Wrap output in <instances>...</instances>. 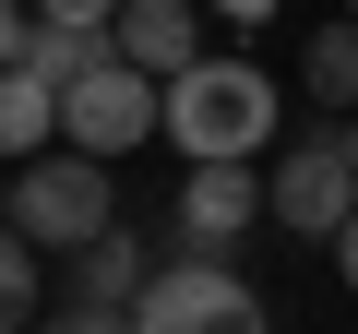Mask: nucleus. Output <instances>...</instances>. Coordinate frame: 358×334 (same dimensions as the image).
<instances>
[{
	"label": "nucleus",
	"mask_w": 358,
	"mask_h": 334,
	"mask_svg": "<svg viewBox=\"0 0 358 334\" xmlns=\"http://www.w3.org/2000/svg\"><path fill=\"white\" fill-rule=\"evenodd\" d=\"M155 131H167V84L131 72V60H108L96 84L60 96V143H72V155H131V143H155Z\"/></svg>",
	"instance_id": "39448f33"
},
{
	"label": "nucleus",
	"mask_w": 358,
	"mask_h": 334,
	"mask_svg": "<svg viewBox=\"0 0 358 334\" xmlns=\"http://www.w3.org/2000/svg\"><path fill=\"white\" fill-rule=\"evenodd\" d=\"M275 227L287 239H346L358 227V143L346 131H299L275 155Z\"/></svg>",
	"instance_id": "7ed1b4c3"
},
{
	"label": "nucleus",
	"mask_w": 358,
	"mask_h": 334,
	"mask_svg": "<svg viewBox=\"0 0 358 334\" xmlns=\"http://www.w3.org/2000/svg\"><path fill=\"white\" fill-rule=\"evenodd\" d=\"M263 131H275V84H263V60H203V72L167 84V143L192 155V167H251Z\"/></svg>",
	"instance_id": "f03ea898"
},
{
	"label": "nucleus",
	"mask_w": 358,
	"mask_h": 334,
	"mask_svg": "<svg viewBox=\"0 0 358 334\" xmlns=\"http://www.w3.org/2000/svg\"><path fill=\"white\" fill-rule=\"evenodd\" d=\"M60 275H72L60 298H108V310H143V286H155L167 263H155V239H143V227H108V239H96L84 263H60Z\"/></svg>",
	"instance_id": "1a4fd4ad"
},
{
	"label": "nucleus",
	"mask_w": 358,
	"mask_h": 334,
	"mask_svg": "<svg viewBox=\"0 0 358 334\" xmlns=\"http://www.w3.org/2000/svg\"><path fill=\"white\" fill-rule=\"evenodd\" d=\"M334 263H346V286H358V227H346V239H334Z\"/></svg>",
	"instance_id": "dca6fc26"
},
{
	"label": "nucleus",
	"mask_w": 358,
	"mask_h": 334,
	"mask_svg": "<svg viewBox=\"0 0 358 334\" xmlns=\"http://www.w3.org/2000/svg\"><path fill=\"white\" fill-rule=\"evenodd\" d=\"M108 36H120V60H131V72L179 84V72H203V0H131Z\"/></svg>",
	"instance_id": "6e6552de"
},
{
	"label": "nucleus",
	"mask_w": 358,
	"mask_h": 334,
	"mask_svg": "<svg viewBox=\"0 0 358 334\" xmlns=\"http://www.w3.org/2000/svg\"><path fill=\"white\" fill-rule=\"evenodd\" d=\"M108 60H120L108 24H48L36 0H13V13H0V72H24V84H60V96H72V84H96Z\"/></svg>",
	"instance_id": "423d86ee"
},
{
	"label": "nucleus",
	"mask_w": 358,
	"mask_h": 334,
	"mask_svg": "<svg viewBox=\"0 0 358 334\" xmlns=\"http://www.w3.org/2000/svg\"><path fill=\"white\" fill-rule=\"evenodd\" d=\"M346 143H358V131H346Z\"/></svg>",
	"instance_id": "a211bd4d"
},
{
	"label": "nucleus",
	"mask_w": 358,
	"mask_h": 334,
	"mask_svg": "<svg viewBox=\"0 0 358 334\" xmlns=\"http://www.w3.org/2000/svg\"><path fill=\"white\" fill-rule=\"evenodd\" d=\"M60 298H48V251L36 239H13V251H0V322H13V334H36Z\"/></svg>",
	"instance_id": "9b49d317"
},
{
	"label": "nucleus",
	"mask_w": 358,
	"mask_h": 334,
	"mask_svg": "<svg viewBox=\"0 0 358 334\" xmlns=\"http://www.w3.org/2000/svg\"><path fill=\"white\" fill-rule=\"evenodd\" d=\"M203 13H215V24H239V36H263V24H275V0H203Z\"/></svg>",
	"instance_id": "2eb2a0df"
},
{
	"label": "nucleus",
	"mask_w": 358,
	"mask_h": 334,
	"mask_svg": "<svg viewBox=\"0 0 358 334\" xmlns=\"http://www.w3.org/2000/svg\"><path fill=\"white\" fill-rule=\"evenodd\" d=\"M251 215H275V180H251V167H192V180H179V251H227Z\"/></svg>",
	"instance_id": "0eeeda50"
},
{
	"label": "nucleus",
	"mask_w": 358,
	"mask_h": 334,
	"mask_svg": "<svg viewBox=\"0 0 358 334\" xmlns=\"http://www.w3.org/2000/svg\"><path fill=\"white\" fill-rule=\"evenodd\" d=\"M36 13H48V24H120L131 0H36Z\"/></svg>",
	"instance_id": "4468645a"
},
{
	"label": "nucleus",
	"mask_w": 358,
	"mask_h": 334,
	"mask_svg": "<svg viewBox=\"0 0 358 334\" xmlns=\"http://www.w3.org/2000/svg\"><path fill=\"white\" fill-rule=\"evenodd\" d=\"M143 334H275V310H263V286H239L227 263L179 251V263L143 286Z\"/></svg>",
	"instance_id": "20e7f679"
},
{
	"label": "nucleus",
	"mask_w": 358,
	"mask_h": 334,
	"mask_svg": "<svg viewBox=\"0 0 358 334\" xmlns=\"http://www.w3.org/2000/svg\"><path fill=\"white\" fill-rule=\"evenodd\" d=\"M299 84H310L322 108H358V24H322V36L299 48Z\"/></svg>",
	"instance_id": "f8f14e48"
},
{
	"label": "nucleus",
	"mask_w": 358,
	"mask_h": 334,
	"mask_svg": "<svg viewBox=\"0 0 358 334\" xmlns=\"http://www.w3.org/2000/svg\"><path fill=\"white\" fill-rule=\"evenodd\" d=\"M0 143H13V167L60 155V84H24V72H0Z\"/></svg>",
	"instance_id": "9d476101"
},
{
	"label": "nucleus",
	"mask_w": 358,
	"mask_h": 334,
	"mask_svg": "<svg viewBox=\"0 0 358 334\" xmlns=\"http://www.w3.org/2000/svg\"><path fill=\"white\" fill-rule=\"evenodd\" d=\"M0 215H13V239H36L48 263H84L108 227H120V180H108V155H36L13 167V191H0Z\"/></svg>",
	"instance_id": "f257e3e1"
},
{
	"label": "nucleus",
	"mask_w": 358,
	"mask_h": 334,
	"mask_svg": "<svg viewBox=\"0 0 358 334\" xmlns=\"http://www.w3.org/2000/svg\"><path fill=\"white\" fill-rule=\"evenodd\" d=\"M346 24H358V0H346Z\"/></svg>",
	"instance_id": "f3484780"
},
{
	"label": "nucleus",
	"mask_w": 358,
	"mask_h": 334,
	"mask_svg": "<svg viewBox=\"0 0 358 334\" xmlns=\"http://www.w3.org/2000/svg\"><path fill=\"white\" fill-rule=\"evenodd\" d=\"M36 334H143V310H108V298H60Z\"/></svg>",
	"instance_id": "ddd939ff"
}]
</instances>
